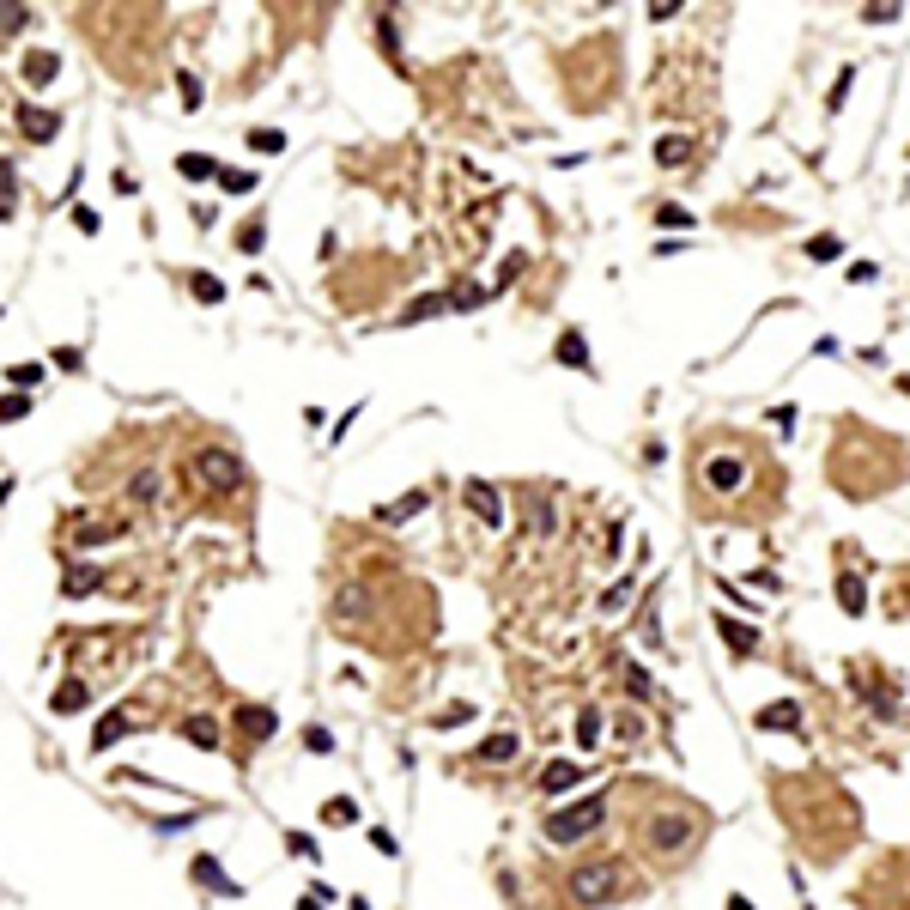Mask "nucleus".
Instances as JSON below:
<instances>
[{"label":"nucleus","mask_w":910,"mask_h":910,"mask_svg":"<svg viewBox=\"0 0 910 910\" xmlns=\"http://www.w3.org/2000/svg\"><path fill=\"white\" fill-rule=\"evenodd\" d=\"M692 843H698V813L692 808H656L643 819V850L656 862H680Z\"/></svg>","instance_id":"1"},{"label":"nucleus","mask_w":910,"mask_h":910,"mask_svg":"<svg viewBox=\"0 0 910 910\" xmlns=\"http://www.w3.org/2000/svg\"><path fill=\"white\" fill-rule=\"evenodd\" d=\"M607 801H613V795H589V801H571V808H552V813H546V838H552V843H576V838H589V832H601Z\"/></svg>","instance_id":"2"},{"label":"nucleus","mask_w":910,"mask_h":910,"mask_svg":"<svg viewBox=\"0 0 910 910\" xmlns=\"http://www.w3.org/2000/svg\"><path fill=\"white\" fill-rule=\"evenodd\" d=\"M619 892H625V868H619V862L571 868V898H576V905H613Z\"/></svg>","instance_id":"3"},{"label":"nucleus","mask_w":910,"mask_h":910,"mask_svg":"<svg viewBox=\"0 0 910 910\" xmlns=\"http://www.w3.org/2000/svg\"><path fill=\"white\" fill-rule=\"evenodd\" d=\"M195 479H201L206 492H237V486H243V455L213 443V449H201V455H195Z\"/></svg>","instance_id":"4"},{"label":"nucleus","mask_w":910,"mask_h":910,"mask_svg":"<svg viewBox=\"0 0 910 910\" xmlns=\"http://www.w3.org/2000/svg\"><path fill=\"white\" fill-rule=\"evenodd\" d=\"M698 473H705L710 492H741V486H746V462H741V455H705V468H698Z\"/></svg>","instance_id":"5"},{"label":"nucleus","mask_w":910,"mask_h":910,"mask_svg":"<svg viewBox=\"0 0 910 910\" xmlns=\"http://www.w3.org/2000/svg\"><path fill=\"white\" fill-rule=\"evenodd\" d=\"M462 498H468V510L486 522V528H504V498H498V486H486V479H468L462 486Z\"/></svg>","instance_id":"6"},{"label":"nucleus","mask_w":910,"mask_h":910,"mask_svg":"<svg viewBox=\"0 0 910 910\" xmlns=\"http://www.w3.org/2000/svg\"><path fill=\"white\" fill-rule=\"evenodd\" d=\"M189 880H195V886H206V892H219V898H243V886H237V880L213 862V856H195V862H189Z\"/></svg>","instance_id":"7"},{"label":"nucleus","mask_w":910,"mask_h":910,"mask_svg":"<svg viewBox=\"0 0 910 910\" xmlns=\"http://www.w3.org/2000/svg\"><path fill=\"white\" fill-rule=\"evenodd\" d=\"M19 128H25V140L49 146V140L61 134V116H55V109H36V103H25V109H19Z\"/></svg>","instance_id":"8"},{"label":"nucleus","mask_w":910,"mask_h":910,"mask_svg":"<svg viewBox=\"0 0 910 910\" xmlns=\"http://www.w3.org/2000/svg\"><path fill=\"white\" fill-rule=\"evenodd\" d=\"M716 638L729 643L735 656H759V632H753V625H741V619H729V613H716Z\"/></svg>","instance_id":"9"},{"label":"nucleus","mask_w":910,"mask_h":910,"mask_svg":"<svg viewBox=\"0 0 910 910\" xmlns=\"http://www.w3.org/2000/svg\"><path fill=\"white\" fill-rule=\"evenodd\" d=\"M237 729H243L249 741H268L273 729H279V716H273L268 705H237Z\"/></svg>","instance_id":"10"},{"label":"nucleus","mask_w":910,"mask_h":910,"mask_svg":"<svg viewBox=\"0 0 910 910\" xmlns=\"http://www.w3.org/2000/svg\"><path fill=\"white\" fill-rule=\"evenodd\" d=\"M55 73H61V55L55 49H31L25 55V85H55Z\"/></svg>","instance_id":"11"},{"label":"nucleus","mask_w":910,"mask_h":910,"mask_svg":"<svg viewBox=\"0 0 910 910\" xmlns=\"http://www.w3.org/2000/svg\"><path fill=\"white\" fill-rule=\"evenodd\" d=\"M85 705H92L85 680H61V686H55V698H49V710H55V716H79Z\"/></svg>","instance_id":"12"},{"label":"nucleus","mask_w":910,"mask_h":910,"mask_svg":"<svg viewBox=\"0 0 910 910\" xmlns=\"http://www.w3.org/2000/svg\"><path fill=\"white\" fill-rule=\"evenodd\" d=\"M838 601H843V613H850V619H862V613H868V583H862L856 571H843L838 576Z\"/></svg>","instance_id":"13"},{"label":"nucleus","mask_w":910,"mask_h":910,"mask_svg":"<svg viewBox=\"0 0 910 910\" xmlns=\"http://www.w3.org/2000/svg\"><path fill=\"white\" fill-rule=\"evenodd\" d=\"M122 735H128V716H122V710H109L98 729H92V753H109V746L122 741Z\"/></svg>","instance_id":"14"},{"label":"nucleus","mask_w":910,"mask_h":910,"mask_svg":"<svg viewBox=\"0 0 910 910\" xmlns=\"http://www.w3.org/2000/svg\"><path fill=\"white\" fill-rule=\"evenodd\" d=\"M571 783H583V765H571V759H552V765L540 771V789H552V795L571 789Z\"/></svg>","instance_id":"15"},{"label":"nucleus","mask_w":910,"mask_h":910,"mask_svg":"<svg viewBox=\"0 0 910 910\" xmlns=\"http://www.w3.org/2000/svg\"><path fill=\"white\" fill-rule=\"evenodd\" d=\"M559 365H571V371H595V365H589V340L576 334V328H571V334H559Z\"/></svg>","instance_id":"16"},{"label":"nucleus","mask_w":910,"mask_h":910,"mask_svg":"<svg viewBox=\"0 0 910 910\" xmlns=\"http://www.w3.org/2000/svg\"><path fill=\"white\" fill-rule=\"evenodd\" d=\"M473 759H479V765H510V759H516V735H492V741H479V746H473Z\"/></svg>","instance_id":"17"},{"label":"nucleus","mask_w":910,"mask_h":910,"mask_svg":"<svg viewBox=\"0 0 910 910\" xmlns=\"http://www.w3.org/2000/svg\"><path fill=\"white\" fill-rule=\"evenodd\" d=\"M686 158H692V140H686V134H662V140H656V165H662V170L686 165Z\"/></svg>","instance_id":"18"},{"label":"nucleus","mask_w":910,"mask_h":910,"mask_svg":"<svg viewBox=\"0 0 910 910\" xmlns=\"http://www.w3.org/2000/svg\"><path fill=\"white\" fill-rule=\"evenodd\" d=\"M98 583H103L98 565H68V576H61V589H68V595H92Z\"/></svg>","instance_id":"19"},{"label":"nucleus","mask_w":910,"mask_h":910,"mask_svg":"<svg viewBox=\"0 0 910 910\" xmlns=\"http://www.w3.org/2000/svg\"><path fill=\"white\" fill-rule=\"evenodd\" d=\"M759 729H777V735H789V729H801V710H795V705H771V710H759Z\"/></svg>","instance_id":"20"},{"label":"nucleus","mask_w":910,"mask_h":910,"mask_svg":"<svg viewBox=\"0 0 910 910\" xmlns=\"http://www.w3.org/2000/svg\"><path fill=\"white\" fill-rule=\"evenodd\" d=\"M182 735L201 746V753H213V746H219V722H213V716H189V722H182Z\"/></svg>","instance_id":"21"},{"label":"nucleus","mask_w":910,"mask_h":910,"mask_svg":"<svg viewBox=\"0 0 910 910\" xmlns=\"http://www.w3.org/2000/svg\"><path fill=\"white\" fill-rule=\"evenodd\" d=\"M176 170H182V182H206V176H219V165H213L206 152H182Z\"/></svg>","instance_id":"22"},{"label":"nucleus","mask_w":910,"mask_h":910,"mask_svg":"<svg viewBox=\"0 0 910 910\" xmlns=\"http://www.w3.org/2000/svg\"><path fill=\"white\" fill-rule=\"evenodd\" d=\"M12 206H19V170L0 158V225L12 219Z\"/></svg>","instance_id":"23"},{"label":"nucleus","mask_w":910,"mask_h":910,"mask_svg":"<svg viewBox=\"0 0 910 910\" xmlns=\"http://www.w3.org/2000/svg\"><path fill=\"white\" fill-rule=\"evenodd\" d=\"M425 504H431V498H425V492H407L401 504H383V510H376V522H407V516H413V510H425Z\"/></svg>","instance_id":"24"},{"label":"nucleus","mask_w":910,"mask_h":910,"mask_svg":"<svg viewBox=\"0 0 910 910\" xmlns=\"http://www.w3.org/2000/svg\"><path fill=\"white\" fill-rule=\"evenodd\" d=\"M6 383H12V395H31L43 383V365H6Z\"/></svg>","instance_id":"25"},{"label":"nucleus","mask_w":910,"mask_h":910,"mask_svg":"<svg viewBox=\"0 0 910 910\" xmlns=\"http://www.w3.org/2000/svg\"><path fill=\"white\" fill-rule=\"evenodd\" d=\"M528 510H535V516H528V528H535V535H552V528H559V510H552V498H535Z\"/></svg>","instance_id":"26"},{"label":"nucleus","mask_w":910,"mask_h":910,"mask_svg":"<svg viewBox=\"0 0 910 910\" xmlns=\"http://www.w3.org/2000/svg\"><path fill=\"white\" fill-rule=\"evenodd\" d=\"M189 292H195L201 303H219V298H225V286H219L213 273H189Z\"/></svg>","instance_id":"27"},{"label":"nucleus","mask_w":910,"mask_h":910,"mask_svg":"<svg viewBox=\"0 0 910 910\" xmlns=\"http://www.w3.org/2000/svg\"><path fill=\"white\" fill-rule=\"evenodd\" d=\"M365 613V589H340L334 595V619H358Z\"/></svg>","instance_id":"28"},{"label":"nucleus","mask_w":910,"mask_h":910,"mask_svg":"<svg viewBox=\"0 0 910 910\" xmlns=\"http://www.w3.org/2000/svg\"><path fill=\"white\" fill-rule=\"evenodd\" d=\"M31 413V395H0V425H19Z\"/></svg>","instance_id":"29"},{"label":"nucleus","mask_w":910,"mask_h":910,"mask_svg":"<svg viewBox=\"0 0 910 910\" xmlns=\"http://www.w3.org/2000/svg\"><path fill=\"white\" fill-rule=\"evenodd\" d=\"M176 98H182V109H201V79L195 73H176Z\"/></svg>","instance_id":"30"},{"label":"nucleus","mask_w":910,"mask_h":910,"mask_svg":"<svg viewBox=\"0 0 910 910\" xmlns=\"http://www.w3.org/2000/svg\"><path fill=\"white\" fill-rule=\"evenodd\" d=\"M219 182H225V195H249L255 189V170H219Z\"/></svg>","instance_id":"31"},{"label":"nucleus","mask_w":910,"mask_h":910,"mask_svg":"<svg viewBox=\"0 0 910 910\" xmlns=\"http://www.w3.org/2000/svg\"><path fill=\"white\" fill-rule=\"evenodd\" d=\"M262 243H268V225H262V219H255V225H243V231H237V249H243V255H255V249H262Z\"/></svg>","instance_id":"32"},{"label":"nucleus","mask_w":910,"mask_h":910,"mask_svg":"<svg viewBox=\"0 0 910 910\" xmlns=\"http://www.w3.org/2000/svg\"><path fill=\"white\" fill-rule=\"evenodd\" d=\"M134 498H140V504H152V498H158V468H140L134 473Z\"/></svg>","instance_id":"33"},{"label":"nucleus","mask_w":910,"mask_h":910,"mask_svg":"<svg viewBox=\"0 0 910 910\" xmlns=\"http://www.w3.org/2000/svg\"><path fill=\"white\" fill-rule=\"evenodd\" d=\"M122 535V522H92V528H79V546H98V540H116Z\"/></svg>","instance_id":"34"},{"label":"nucleus","mask_w":910,"mask_h":910,"mask_svg":"<svg viewBox=\"0 0 910 910\" xmlns=\"http://www.w3.org/2000/svg\"><path fill=\"white\" fill-rule=\"evenodd\" d=\"M249 146H255V152H286V134H279V128H255Z\"/></svg>","instance_id":"35"},{"label":"nucleus","mask_w":910,"mask_h":910,"mask_svg":"<svg viewBox=\"0 0 910 910\" xmlns=\"http://www.w3.org/2000/svg\"><path fill=\"white\" fill-rule=\"evenodd\" d=\"M376 36H383V49L401 61V36H395V19H389V12H376Z\"/></svg>","instance_id":"36"},{"label":"nucleus","mask_w":910,"mask_h":910,"mask_svg":"<svg viewBox=\"0 0 910 910\" xmlns=\"http://www.w3.org/2000/svg\"><path fill=\"white\" fill-rule=\"evenodd\" d=\"M31 25V6H0V31H25Z\"/></svg>","instance_id":"37"},{"label":"nucleus","mask_w":910,"mask_h":910,"mask_svg":"<svg viewBox=\"0 0 910 910\" xmlns=\"http://www.w3.org/2000/svg\"><path fill=\"white\" fill-rule=\"evenodd\" d=\"M656 219H662V225H668V231H692V213H686V206H662V213H656Z\"/></svg>","instance_id":"38"},{"label":"nucleus","mask_w":910,"mask_h":910,"mask_svg":"<svg viewBox=\"0 0 910 910\" xmlns=\"http://www.w3.org/2000/svg\"><path fill=\"white\" fill-rule=\"evenodd\" d=\"M438 310H449V298H419L413 310H407V322H425V316H438Z\"/></svg>","instance_id":"39"},{"label":"nucleus","mask_w":910,"mask_h":910,"mask_svg":"<svg viewBox=\"0 0 910 910\" xmlns=\"http://www.w3.org/2000/svg\"><path fill=\"white\" fill-rule=\"evenodd\" d=\"M625 601H632V583H619V589H607V595H601V613H625Z\"/></svg>","instance_id":"40"},{"label":"nucleus","mask_w":910,"mask_h":910,"mask_svg":"<svg viewBox=\"0 0 910 910\" xmlns=\"http://www.w3.org/2000/svg\"><path fill=\"white\" fill-rule=\"evenodd\" d=\"M576 735H583V746H595V735H601V716H595V710H583V716H576Z\"/></svg>","instance_id":"41"},{"label":"nucleus","mask_w":910,"mask_h":910,"mask_svg":"<svg viewBox=\"0 0 910 910\" xmlns=\"http://www.w3.org/2000/svg\"><path fill=\"white\" fill-rule=\"evenodd\" d=\"M73 225H79L85 237H98V231H103V219L92 213V206H73Z\"/></svg>","instance_id":"42"},{"label":"nucleus","mask_w":910,"mask_h":910,"mask_svg":"<svg viewBox=\"0 0 910 910\" xmlns=\"http://www.w3.org/2000/svg\"><path fill=\"white\" fill-rule=\"evenodd\" d=\"M303 746H310V753H334V735H328V729H303Z\"/></svg>","instance_id":"43"},{"label":"nucleus","mask_w":910,"mask_h":910,"mask_svg":"<svg viewBox=\"0 0 910 910\" xmlns=\"http://www.w3.org/2000/svg\"><path fill=\"white\" fill-rule=\"evenodd\" d=\"M838 249H843L838 237H813V262H838Z\"/></svg>","instance_id":"44"},{"label":"nucleus","mask_w":910,"mask_h":910,"mask_svg":"<svg viewBox=\"0 0 910 910\" xmlns=\"http://www.w3.org/2000/svg\"><path fill=\"white\" fill-rule=\"evenodd\" d=\"M898 19V6H862V25H892Z\"/></svg>","instance_id":"45"},{"label":"nucleus","mask_w":910,"mask_h":910,"mask_svg":"<svg viewBox=\"0 0 910 910\" xmlns=\"http://www.w3.org/2000/svg\"><path fill=\"white\" fill-rule=\"evenodd\" d=\"M322 813H328L334 825H352V819H358V808H352V801H334V808H322Z\"/></svg>","instance_id":"46"},{"label":"nucleus","mask_w":910,"mask_h":910,"mask_svg":"<svg viewBox=\"0 0 910 910\" xmlns=\"http://www.w3.org/2000/svg\"><path fill=\"white\" fill-rule=\"evenodd\" d=\"M55 365H61V371H85V365H79V346H55Z\"/></svg>","instance_id":"47"},{"label":"nucleus","mask_w":910,"mask_h":910,"mask_svg":"<svg viewBox=\"0 0 910 910\" xmlns=\"http://www.w3.org/2000/svg\"><path fill=\"white\" fill-rule=\"evenodd\" d=\"M286 843H292L298 856H316V838H310V832H286Z\"/></svg>","instance_id":"48"},{"label":"nucleus","mask_w":910,"mask_h":910,"mask_svg":"<svg viewBox=\"0 0 910 910\" xmlns=\"http://www.w3.org/2000/svg\"><path fill=\"white\" fill-rule=\"evenodd\" d=\"M468 716H473L468 705H455V710H443V716H438V729H455V722H468Z\"/></svg>","instance_id":"49"},{"label":"nucleus","mask_w":910,"mask_h":910,"mask_svg":"<svg viewBox=\"0 0 910 910\" xmlns=\"http://www.w3.org/2000/svg\"><path fill=\"white\" fill-rule=\"evenodd\" d=\"M874 273H880L874 262H856V268H850V286H868V279H874Z\"/></svg>","instance_id":"50"},{"label":"nucleus","mask_w":910,"mask_h":910,"mask_svg":"<svg viewBox=\"0 0 910 910\" xmlns=\"http://www.w3.org/2000/svg\"><path fill=\"white\" fill-rule=\"evenodd\" d=\"M371 843H376V856H401V850H395V838H389L383 825H376V832H371Z\"/></svg>","instance_id":"51"},{"label":"nucleus","mask_w":910,"mask_h":910,"mask_svg":"<svg viewBox=\"0 0 910 910\" xmlns=\"http://www.w3.org/2000/svg\"><path fill=\"white\" fill-rule=\"evenodd\" d=\"M625 686H632L638 698H649V680H643V668H625Z\"/></svg>","instance_id":"52"},{"label":"nucleus","mask_w":910,"mask_h":910,"mask_svg":"<svg viewBox=\"0 0 910 910\" xmlns=\"http://www.w3.org/2000/svg\"><path fill=\"white\" fill-rule=\"evenodd\" d=\"M729 910H753V905H746V898H735V905H729Z\"/></svg>","instance_id":"53"}]
</instances>
